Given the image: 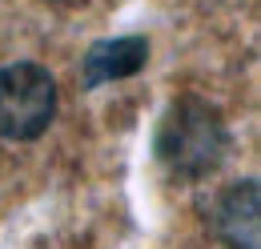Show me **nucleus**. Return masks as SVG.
Here are the masks:
<instances>
[{"label": "nucleus", "mask_w": 261, "mask_h": 249, "mask_svg": "<svg viewBox=\"0 0 261 249\" xmlns=\"http://www.w3.org/2000/svg\"><path fill=\"white\" fill-rule=\"evenodd\" d=\"M229 153L221 113L197 96H177L157 124V157L177 177H209Z\"/></svg>", "instance_id": "nucleus-1"}, {"label": "nucleus", "mask_w": 261, "mask_h": 249, "mask_svg": "<svg viewBox=\"0 0 261 249\" xmlns=\"http://www.w3.org/2000/svg\"><path fill=\"white\" fill-rule=\"evenodd\" d=\"M57 117V81L48 68L16 61L0 68V137L36 141Z\"/></svg>", "instance_id": "nucleus-2"}, {"label": "nucleus", "mask_w": 261, "mask_h": 249, "mask_svg": "<svg viewBox=\"0 0 261 249\" xmlns=\"http://www.w3.org/2000/svg\"><path fill=\"white\" fill-rule=\"evenodd\" d=\"M209 229L229 249H257L261 241V197L257 181H237L209 201Z\"/></svg>", "instance_id": "nucleus-3"}, {"label": "nucleus", "mask_w": 261, "mask_h": 249, "mask_svg": "<svg viewBox=\"0 0 261 249\" xmlns=\"http://www.w3.org/2000/svg\"><path fill=\"white\" fill-rule=\"evenodd\" d=\"M149 61V40L145 36H113V40H97L89 53H85V64H81V77L89 89L97 85H109V81H125V77H137Z\"/></svg>", "instance_id": "nucleus-4"}, {"label": "nucleus", "mask_w": 261, "mask_h": 249, "mask_svg": "<svg viewBox=\"0 0 261 249\" xmlns=\"http://www.w3.org/2000/svg\"><path fill=\"white\" fill-rule=\"evenodd\" d=\"M48 4H57V0H48Z\"/></svg>", "instance_id": "nucleus-5"}]
</instances>
